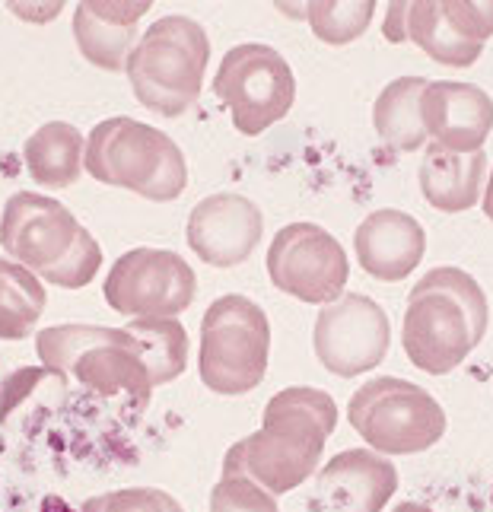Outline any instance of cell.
<instances>
[{"instance_id":"6da1fadb","label":"cell","mask_w":493,"mask_h":512,"mask_svg":"<svg viewBox=\"0 0 493 512\" xmlns=\"http://www.w3.org/2000/svg\"><path fill=\"white\" fill-rule=\"evenodd\" d=\"M334 423L338 404L331 395L306 385L284 388L264 408L261 430L226 452L223 474L252 478L274 497L290 493L322 462Z\"/></svg>"},{"instance_id":"7a4b0ae2","label":"cell","mask_w":493,"mask_h":512,"mask_svg":"<svg viewBox=\"0 0 493 512\" xmlns=\"http://www.w3.org/2000/svg\"><path fill=\"white\" fill-rule=\"evenodd\" d=\"M487 296L462 268H433L417 280L404 309L401 344L430 376H446L487 334Z\"/></svg>"},{"instance_id":"3957f363","label":"cell","mask_w":493,"mask_h":512,"mask_svg":"<svg viewBox=\"0 0 493 512\" xmlns=\"http://www.w3.org/2000/svg\"><path fill=\"white\" fill-rule=\"evenodd\" d=\"M86 172L96 182L128 188L147 201H175L188 185L179 144L160 128L134 118H105L86 140Z\"/></svg>"},{"instance_id":"277c9868","label":"cell","mask_w":493,"mask_h":512,"mask_svg":"<svg viewBox=\"0 0 493 512\" xmlns=\"http://www.w3.org/2000/svg\"><path fill=\"white\" fill-rule=\"evenodd\" d=\"M210 39L191 16H163L140 39L125 64L131 90L150 112L175 118L201 96Z\"/></svg>"},{"instance_id":"5b68a950","label":"cell","mask_w":493,"mask_h":512,"mask_svg":"<svg viewBox=\"0 0 493 512\" xmlns=\"http://www.w3.org/2000/svg\"><path fill=\"white\" fill-rule=\"evenodd\" d=\"M271 325L249 296H220L201 322V382L217 395H245L268 373Z\"/></svg>"},{"instance_id":"8992f818","label":"cell","mask_w":493,"mask_h":512,"mask_svg":"<svg viewBox=\"0 0 493 512\" xmlns=\"http://www.w3.org/2000/svg\"><path fill=\"white\" fill-rule=\"evenodd\" d=\"M347 417L379 455L427 452L446 433V411L439 401L427 388L395 376L360 385L350 398Z\"/></svg>"},{"instance_id":"52a82bcc","label":"cell","mask_w":493,"mask_h":512,"mask_svg":"<svg viewBox=\"0 0 493 512\" xmlns=\"http://www.w3.org/2000/svg\"><path fill=\"white\" fill-rule=\"evenodd\" d=\"M214 93L230 109L236 131L255 137L287 118L296 99V80L277 48L245 42L223 55Z\"/></svg>"},{"instance_id":"ba28073f","label":"cell","mask_w":493,"mask_h":512,"mask_svg":"<svg viewBox=\"0 0 493 512\" xmlns=\"http://www.w3.org/2000/svg\"><path fill=\"white\" fill-rule=\"evenodd\" d=\"M105 303L131 319H175L191 306L198 280L191 264L166 249H131L105 277Z\"/></svg>"},{"instance_id":"9c48e42d","label":"cell","mask_w":493,"mask_h":512,"mask_svg":"<svg viewBox=\"0 0 493 512\" xmlns=\"http://www.w3.org/2000/svg\"><path fill=\"white\" fill-rule=\"evenodd\" d=\"M268 277L303 303L328 306L344 296L350 261L341 242L315 223H290L268 249Z\"/></svg>"},{"instance_id":"30bf717a","label":"cell","mask_w":493,"mask_h":512,"mask_svg":"<svg viewBox=\"0 0 493 512\" xmlns=\"http://www.w3.org/2000/svg\"><path fill=\"white\" fill-rule=\"evenodd\" d=\"M392 328L385 309L363 293H350L328 303L315 319V357L334 376H360L376 369L389 353Z\"/></svg>"},{"instance_id":"8fae6325","label":"cell","mask_w":493,"mask_h":512,"mask_svg":"<svg viewBox=\"0 0 493 512\" xmlns=\"http://www.w3.org/2000/svg\"><path fill=\"white\" fill-rule=\"evenodd\" d=\"M77 233V217L61 201L35 191L10 194L4 214H0V245L32 274H42L51 264H58L77 242Z\"/></svg>"},{"instance_id":"7c38bea8","label":"cell","mask_w":493,"mask_h":512,"mask_svg":"<svg viewBox=\"0 0 493 512\" xmlns=\"http://www.w3.org/2000/svg\"><path fill=\"white\" fill-rule=\"evenodd\" d=\"M261 210L242 194H210L198 201L188 217L185 239L210 268H236L261 242Z\"/></svg>"},{"instance_id":"4fadbf2b","label":"cell","mask_w":493,"mask_h":512,"mask_svg":"<svg viewBox=\"0 0 493 512\" xmlns=\"http://www.w3.org/2000/svg\"><path fill=\"white\" fill-rule=\"evenodd\" d=\"M420 118L433 144L452 153H478L493 128V102L474 83H427L420 96Z\"/></svg>"},{"instance_id":"5bb4252c","label":"cell","mask_w":493,"mask_h":512,"mask_svg":"<svg viewBox=\"0 0 493 512\" xmlns=\"http://www.w3.org/2000/svg\"><path fill=\"white\" fill-rule=\"evenodd\" d=\"M354 252L369 277L382 280V284H395V280L408 277L424 258L427 233L411 214L382 207L357 226Z\"/></svg>"},{"instance_id":"9a60e30c","label":"cell","mask_w":493,"mask_h":512,"mask_svg":"<svg viewBox=\"0 0 493 512\" xmlns=\"http://www.w3.org/2000/svg\"><path fill=\"white\" fill-rule=\"evenodd\" d=\"M398 490V471L373 449L334 455L319 474V497L331 512H382Z\"/></svg>"},{"instance_id":"2e32d148","label":"cell","mask_w":493,"mask_h":512,"mask_svg":"<svg viewBox=\"0 0 493 512\" xmlns=\"http://www.w3.org/2000/svg\"><path fill=\"white\" fill-rule=\"evenodd\" d=\"M487 182V156L478 153H452L439 144H430L420 163V194L430 207L443 214H462L478 204Z\"/></svg>"},{"instance_id":"e0dca14e","label":"cell","mask_w":493,"mask_h":512,"mask_svg":"<svg viewBox=\"0 0 493 512\" xmlns=\"http://www.w3.org/2000/svg\"><path fill=\"white\" fill-rule=\"evenodd\" d=\"M80 385L93 388L96 395H128L137 408H147L153 398V382L147 366L140 363L137 350L121 344H99L80 353L70 373Z\"/></svg>"},{"instance_id":"ac0fdd59","label":"cell","mask_w":493,"mask_h":512,"mask_svg":"<svg viewBox=\"0 0 493 512\" xmlns=\"http://www.w3.org/2000/svg\"><path fill=\"white\" fill-rule=\"evenodd\" d=\"M23 156L32 182L45 188H70L80 182L86 140L67 121H48L26 140Z\"/></svg>"},{"instance_id":"d6986e66","label":"cell","mask_w":493,"mask_h":512,"mask_svg":"<svg viewBox=\"0 0 493 512\" xmlns=\"http://www.w3.org/2000/svg\"><path fill=\"white\" fill-rule=\"evenodd\" d=\"M424 90V77H401L379 93L373 105V125L389 150L414 153L427 144L424 118H420V96H424Z\"/></svg>"},{"instance_id":"ffe728a7","label":"cell","mask_w":493,"mask_h":512,"mask_svg":"<svg viewBox=\"0 0 493 512\" xmlns=\"http://www.w3.org/2000/svg\"><path fill=\"white\" fill-rule=\"evenodd\" d=\"M48 303L39 274L0 258V341H23L39 325Z\"/></svg>"},{"instance_id":"44dd1931","label":"cell","mask_w":493,"mask_h":512,"mask_svg":"<svg viewBox=\"0 0 493 512\" xmlns=\"http://www.w3.org/2000/svg\"><path fill=\"white\" fill-rule=\"evenodd\" d=\"M137 341L140 363L153 385L179 379L188 366V334L179 319H134L125 328Z\"/></svg>"},{"instance_id":"7402d4cb","label":"cell","mask_w":493,"mask_h":512,"mask_svg":"<svg viewBox=\"0 0 493 512\" xmlns=\"http://www.w3.org/2000/svg\"><path fill=\"white\" fill-rule=\"evenodd\" d=\"M408 39L420 51H427L433 61L449 64V67H471L484 51V45L468 42L465 35L449 23L443 4H411Z\"/></svg>"},{"instance_id":"603a6c76","label":"cell","mask_w":493,"mask_h":512,"mask_svg":"<svg viewBox=\"0 0 493 512\" xmlns=\"http://www.w3.org/2000/svg\"><path fill=\"white\" fill-rule=\"evenodd\" d=\"M99 344H121L137 350V341L125 328H102V325H55L45 328L39 338H35V353L45 366V373H55L67 379L70 366L80 357V353L93 350ZM140 357V353H137Z\"/></svg>"},{"instance_id":"cb8c5ba5","label":"cell","mask_w":493,"mask_h":512,"mask_svg":"<svg viewBox=\"0 0 493 512\" xmlns=\"http://www.w3.org/2000/svg\"><path fill=\"white\" fill-rule=\"evenodd\" d=\"M74 39L80 55L102 67V70H121L128 64L131 45L137 39V26H115L90 7L80 4L74 10Z\"/></svg>"},{"instance_id":"d4e9b609","label":"cell","mask_w":493,"mask_h":512,"mask_svg":"<svg viewBox=\"0 0 493 512\" xmlns=\"http://www.w3.org/2000/svg\"><path fill=\"white\" fill-rule=\"evenodd\" d=\"M376 16V4L357 0V4H341V0H325V4H309L306 20L315 32V39L325 45H347L357 42L369 29Z\"/></svg>"},{"instance_id":"484cf974","label":"cell","mask_w":493,"mask_h":512,"mask_svg":"<svg viewBox=\"0 0 493 512\" xmlns=\"http://www.w3.org/2000/svg\"><path fill=\"white\" fill-rule=\"evenodd\" d=\"M99 268H102V249H99V242L93 239L90 229L80 226L77 242L70 245V252L58 264H51L48 271H42L39 280H45V284H55L61 290H83L96 277Z\"/></svg>"},{"instance_id":"4316f807","label":"cell","mask_w":493,"mask_h":512,"mask_svg":"<svg viewBox=\"0 0 493 512\" xmlns=\"http://www.w3.org/2000/svg\"><path fill=\"white\" fill-rule=\"evenodd\" d=\"M210 512H280L277 497L252 478L242 474H223L210 493Z\"/></svg>"},{"instance_id":"83f0119b","label":"cell","mask_w":493,"mask_h":512,"mask_svg":"<svg viewBox=\"0 0 493 512\" xmlns=\"http://www.w3.org/2000/svg\"><path fill=\"white\" fill-rule=\"evenodd\" d=\"M80 512H185L179 500H172L166 490L156 487H131L102 493L80 506Z\"/></svg>"},{"instance_id":"f1b7e54d","label":"cell","mask_w":493,"mask_h":512,"mask_svg":"<svg viewBox=\"0 0 493 512\" xmlns=\"http://www.w3.org/2000/svg\"><path fill=\"white\" fill-rule=\"evenodd\" d=\"M443 7H446L449 23L459 29L468 42L484 45L493 35V0L490 4H468V0H462V4H443Z\"/></svg>"},{"instance_id":"f546056e","label":"cell","mask_w":493,"mask_h":512,"mask_svg":"<svg viewBox=\"0 0 493 512\" xmlns=\"http://www.w3.org/2000/svg\"><path fill=\"white\" fill-rule=\"evenodd\" d=\"M102 20H109L115 26H137L140 16H147L150 4H112V0H105V4H90Z\"/></svg>"},{"instance_id":"4dcf8cb0","label":"cell","mask_w":493,"mask_h":512,"mask_svg":"<svg viewBox=\"0 0 493 512\" xmlns=\"http://www.w3.org/2000/svg\"><path fill=\"white\" fill-rule=\"evenodd\" d=\"M408 13L411 4H392L385 13V39L389 42H404L408 39Z\"/></svg>"},{"instance_id":"1f68e13d","label":"cell","mask_w":493,"mask_h":512,"mask_svg":"<svg viewBox=\"0 0 493 512\" xmlns=\"http://www.w3.org/2000/svg\"><path fill=\"white\" fill-rule=\"evenodd\" d=\"M10 13L20 16V20H29V23H48L55 20L61 13V4H48V7H26V4H10Z\"/></svg>"},{"instance_id":"d6a6232c","label":"cell","mask_w":493,"mask_h":512,"mask_svg":"<svg viewBox=\"0 0 493 512\" xmlns=\"http://www.w3.org/2000/svg\"><path fill=\"white\" fill-rule=\"evenodd\" d=\"M42 512H80V509H74V506H70L67 500H61V497H45Z\"/></svg>"},{"instance_id":"836d02e7","label":"cell","mask_w":493,"mask_h":512,"mask_svg":"<svg viewBox=\"0 0 493 512\" xmlns=\"http://www.w3.org/2000/svg\"><path fill=\"white\" fill-rule=\"evenodd\" d=\"M484 214H487V220H493V169H490L487 191H484Z\"/></svg>"},{"instance_id":"e575fe53","label":"cell","mask_w":493,"mask_h":512,"mask_svg":"<svg viewBox=\"0 0 493 512\" xmlns=\"http://www.w3.org/2000/svg\"><path fill=\"white\" fill-rule=\"evenodd\" d=\"M395 512H433L430 506H420V503H401Z\"/></svg>"}]
</instances>
